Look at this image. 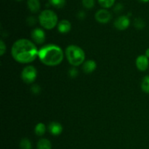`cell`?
Returning a JSON list of instances; mask_svg holds the SVG:
<instances>
[{"label": "cell", "instance_id": "6da1fadb", "mask_svg": "<svg viewBox=\"0 0 149 149\" xmlns=\"http://www.w3.org/2000/svg\"><path fill=\"white\" fill-rule=\"evenodd\" d=\"M39 50L34 43L27 39H20L13 44L11 55L13 59L20 63H29L38 57Z\"/></svg>", "mask_w": 149, "mask_h": 149}, {"label": "cell", "instance_id": "7a4b0ae2", "mask_svg": "<svg viewBox=\"0 0 149 149\" xmlns=\"http://www.w3.org/2000/svg\"><path fill=\"white\" fill-rule=\"evenodd\" d=\"M38 58L47 66H56L61 63L64 58L63 49L54 44H48L39 49Z\"/></svg>", "mask_w": 149, "mask_h": 149}, {"label": "cell", "instance_id": "3957f363", "mask_svg": "<svg viewBox=\"0 0 149 149\" xmlns=\"http://www.w3.org/2000/svg\"><path fill=\"white\" fill-rule=\"evenodd\" d=\"M67 61L73 66H79L84 63L85 53L84 50L77 45H68L65 50Z\"/></svg>", "mask_w": 149, "mask_h": 149}, {"label": "cell", "instance_id": "277c9868", "mask_svg": "<svg viewBox=\"0 0 149 149\" xmlns=\"http://www.w3.org/2000/svg\"><path fill=\"white\" fill-rule=\"evenodd\" d=\"M39 21L42 27L47 30H51L58 24L56 13L50 10H43L39 16Z\"/></svg>", "mask_w": 149, "mask_h": 149}, {"label": "cell", "instance_id": "5b68a950", "mask_svg": "<svg viewBox=\"0 0 149 149\" xmlns=\"http://www.w3.org/2000/svg\"><path fill=\"white\" fill-rule=\"evenodd\" d=\"M37 71L33 65H27L21 72V79L26 84H31L36 80Z\"/></svg>", "mask_w": 149, "mask_h": 149}, {"label": "cell", "instance_id": "8992f818", "mask_svg": "<svg viewBox=\"0 0 149 149\" xmlns=\"http://www.w3.org/2000/svg\"><path fill=\"white\" fill-rule=\"evenodd\" d=\"M95 18L98 23L105 24V23H108L111 20V14L106 9H101L96 12L95 15Z\"/></svg>", "mask_w": 149, "mask_h": 149}, {"label": "cell", "instance_id": "52a82bcc", "mask_svg": "<svg viewBox=\"0 0 149 149\" xmlns=\"http://www.w3.org/2000/svg\"><path fill=\"white\" fill-rule=\"evenodd\" d=\"M31 39L37 45H42L45 42L46 35L43 29L36 28L31 31Z\"/></svg>", "mask_w": 149, "mask_h": 149}, {"label": "cell", "instance_id": "ba28073f", "mask_svg": "<svg viewBox=\"0 0 149 149\" xmlns=\"http://www.w3.org/2000/svg\"><path fill=\"white\" fill-rule=\"evenodd\" d=\"M130 24V20L128 16H119L113 23V26L116 29L119 31H124L127 29Z\"/></svg>", "mask_w": 149, "mask_h": 149}, {"label": "cell", "instance_id": "9c48e42d", "mask_svg": "<svg viewBox=\"0 0 149 149\" xmlns=\"http://www.w3.org/2000/svg\"><path fill=\"white\" fill-rule=\"evenodd\" d=\"M136 67L139 71H146L148 68L149 61L148 58L145 55H141L137 58L135 61Z\"/></svg>", "mask_w": 149, "mask_h": 149}, {"label": "cell", "instance_id": "30bf717a", "mask_svg": "<svg viewBox=\"0 0 149 149\" xmlns=\"http://www.w3.org/2000/svg\"><path fill=\"white\" fill-rule=\"evenodd\" d=\"M48 130L50 132L51 135L54 136H58L60 135L63 132V126L57 122H52L48 125Z\"/></svg>", "mask_w": 149, "mask_h": 149}, {"label": "cell", "instance_id": "8fae6325", "mask_svg": "<svg viewBox=\"0 0 149 149\" xmlns=\"http://www.w3.org/2000/svg\"><path fill=\"white\" fill-rule=\"evenodd\" d=\"M97 68V64L96 62L93 60H88L87 61H84L82 64V71L85 74H91L93 71H95Z\"/></svg>", "mask_w": 149, "mask_h": 149}, {"label": "cell", "instance_id": "7c38bea8", "mask_svg": "<svg viewBox=\"0 0 149 149\" xmlns=\"http://www.w3.org/2000/svg\"><path fill=\"white\" fill-rule=\"evenodd\" d=\"M71 24L68 20H62L58 23V30L61 33H67L71 31Z\"/></svg>", "mask_w": 149, "mask_h": 149}, {"label": "cell", "instance_id": "4fadbf2b", "mask_svg": "<svg viewBox=\"0 0 149 149\" xmlns=\"http://www.w3.org/2000/svg\"><path fill=\"white\" fill-rule=\"evenodd\" d=\"M28 8L31 13H36L40 10V2L39 0H28L27 1Z\"/></svg>", "mask_w": 149, "mask_h": 149}, {"label": "cell", "instance_id": "5bb4252c", "mask_svg": "<svg viewBox=\"0 0 149 149\" xmlns=\"http://www.w3.org/2000/svg\"><path fill=\"white\" fill-rule=\"evenodd\" d=\"M37 149H52V144L48 139L42 138L38 141Z\"/></svg>", "mask_w": 149, "mask_h": 149}, {"label": "cell", "instance_id": "9a60e30c", "mask_svg": "<svg viewBox=\"0 0 149 149\" xmlns=\"http://www.w3.org/2000/svg\"><path fill=\"white\" fill-rule=\"evenodd\" d=\"M47 130V127L42 122H39L36 125L34 128V132L37 136H42L45 134Z\"/></svg>", "mask_w": 149, "mask_h": 149}, {"label": "cell", "instance_id": "2e32d148", "mask_svg": "<svg viewBox=\"0 0 149 149\" xmlns=\"http://www.w3.org/2000/svg\"><path fill=\"white\" fill-rule=\"evenodd\" d=\"M141 90L144 93L149 94V76H146L143 78L141 81Z\"/></svg>", "mask_w": 149, "mask_h": 149}, {"label": "cell", "instance_id": "e0dca14e", "mask_svg": "<svg viewBox=\"0 0 149 149\" xmlns=\"http://www.w3.org/2000/svg\"><path fill=\"white\" fill-rule=\"evenodd\" d=\"M49 3L52 7L61 9L65 6V0H49Z\"/></svg>", "mask_w": 149, "mask_h": 149}, {"label": "cell", "instance_id": "ac0fdd59", "mask_svg": "<svg viewBox=\"0 0 149 149\" xmlns=\"http://www.w3.org/2000/svg\"><path fill=\"white\" fill-rule=\"evenodd\" d=\"M20 149H32V144L28 138H23L20 142Z\"/></svg>", "mask_w": 149, "mask_h": 149}, {"label": "cell", "instance_id": "d6986e66", "mask_svg": "<svg viewBox=\"0 0 149 149\" xmlns=\"http://www.w3.org/2000/svg\"><path fill=\"white\" fill-rule=\"evenodd\" d=\"M98 2L103 8H110L113 5L115 0H98Z\"/></svg>", "mask_w": 149, "mask_h": 149}, {"label": "cell", "instance_id": "ffe728a7", "mask_svg": "<svg viewBox=\"0 0 149 149\" xmlns=\"http://www.w3.org/2000/svg\"><path fill=\"white\" fill-rule=\"evenodd\" d=\"M134 26L137 29H143L146 26V23L142 18H135L134 20Z\"/></svg>", "mask_w": 149, "mask_h": 149}, {"label": "cell", "instance_id": "44dd1931", "mask_svg": "<svg viewBox=\"0 0 149 149\" xmlns=\"http://www.w3.org/2000/svg\"><path fill=\"white\" fill-rule=\"evenodd\" d=\"M83 6L87 9H92L95 5V0H81Z\"/></svg>", "mask_w": 149, "mask_h": 149}, {"label": "cell", "instance_id": "7402d4cb", "mask_svg": "<svg viewBox=\"0 0 149 149\" xmlns=\"http://www.w3.org/2000/svg\"><path fill=\"white\" fill-rule=\"evenodd\" d=\"M68 75H69V77H71V78H76V77L79 75L78 70L76 68H71V69H69V71H68Z\"/></svg>", "mask_w": 149, "mask_h": 149}, {"label": "cell", "instance_id": "603a6c76", "mask_svg": "<svg viewBox=\"0 0 149 149\" xmlns=\"http://www.w3.org/2000/svg\"><path fill=\"white\" fill-rule=\"evenodd\" d=\"M31 93L34 95L39 94L41 92L40 86H39L38 84H33L31 87Z\"/></svg>", "mask_w": 149, "mask_h": 149}, {"label": "cell", "instance_id": "cb8c5ba5", "mask_svg": "<svg viewBox=\"0 0 149 149\" xmlns=\"http://www.w3.org/2000/svg\"><path fill=\"white\" fill-rule=\"evenodd\" d=\"M26 23L29 26H33L36 24V20L34 17L33 16H29L27 19H26Z\"/></svg>", "mask_w": 149, "mask_h": 149}, {"label": "cell", "instance_id": "d4e9b609", "mask_svg": "<svg viewBox=\"0 0 149 149\" xmlns=\"http://www.w3.org/2000/svg\"><path fill=\"white\" fill-rule=\"evenodd\" d=\"M6 52V45L2 39L0 40V55L2 56Z\"/></svg>", "mask_w": 149, "mask_h": 149}, {"label": "cell", "instance_id": "484cf974", "mask_svg": "<svg viewBox=\"0 0 149 149\" xmlns=\"http://www.w3.org/2000/svg\"><path fill=\"white\" fill-rule=\"evenodd\" d=\"M114 12H116V13H120L121 11H122V10H123V5H122L121 3H118V4H116V5L114 7Z\"/></svg>", "mask_w": 149, "mask_h": 149}, {"label": "cell", "instance_id": "4316f807", "mask_svg": "<svg viewBox=\"0 0 149 149\" xmlns=\"http://www.w3.org/2000/svg\"><path fill=\"white\" fill-rule=\"evenodd\" d=\"M85 13L84 11H79L77 13V17H78L79 20H83V19L85 18Z\"/></svg>", "mask_w": 149, "mask_h": 149}, {"label": "cell", "instance_id": "83f0119b", "mask_svg": "<svg viewBox=\"0 0 149 149\" xmlns=\"http://www.w3.org/2000/svg\"><path fill=\"white\" fill-rule=\"evenodd\" d=\"M146 56L147 57V58H149V47L148 48V49H146V54H145Z\"/></svg>", "mask_w": 149, "mask_h": 149}, {"label": "cell", "instance_id": "f1b7e54d", "mask_svg": "<svg viewBox=\"0 0 149 149\" xmlns=\"http://www.w3.org/2000/svg\"><path fill=\"white\" fill-rule=\"evenodd\" d=\"M140 1H142V2H144V3H146V2H148L149 0H139Z\"/></svg>", "mask_w": 149, "mask_h": 149}, {"label": "cell", "instance_id": "f546056e", "mask_svg": "<svg viewBox=\"0 0 149 149\" xmlns=\"http://www.w3.org/2000/svg\"><path fill=\"white\" fill-rule=\"evenodd\" d=\"M16 1H22V0H16Z\"/></svg>", "mask_w": 149, "mask_h": 149}]
</instances>
